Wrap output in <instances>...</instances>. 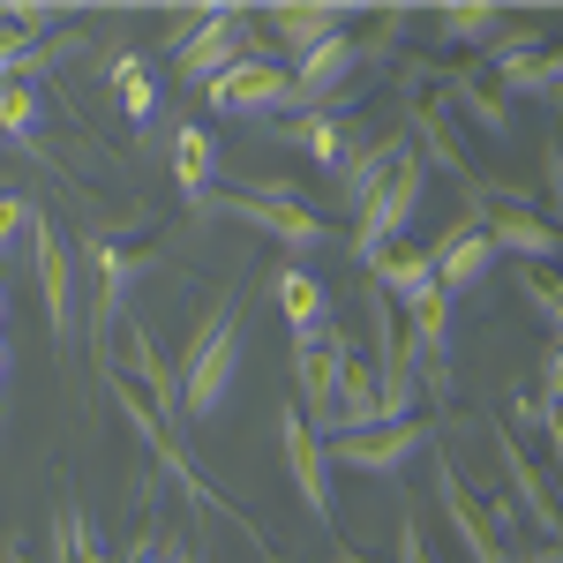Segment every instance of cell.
I'll return each mask as SVG.
<instances>
[{"mask_svg":"<svg viewBox=\"0 0 563 563\" xmlns=\"http://www.w3.org/2000/svg\"><path fill=\"white\" fill-rule=\"evenodd\" d=\"M249 368V323H241V301H211L196 316L188 346H180V421H218V406L233 398Z\"/></svg>","mask_w":563,"mask_h":563,"instance_id":"obj_1","label":"cell"},{"mask_svg":"<svg viewBox=\"0 0 563 563\" xmlns=\"http://www.w3.org/2000/svg\"><path fill=\"white\" fill-rule=\"evenodd\" d=\"M263 53L256 45V8H188L174 15V68L180 84H203L211 90L233 60Z\"/></svg>","mask_w":563,"mask_h":563,"instance_id":"obj_2","label":"cell"},{"mask_svg":"<svg viewBox=\"0 0 563 563\" xmlns=\"http://www.w3.org/2000/svg\"><path fill=\"white\" fill-rule=\"evenodd\" d=\"M421 196H429V166H421V158L406 151V158L390 166V180H384V188H376V196H368V203L353 211L361 225H353L346 256L361 263V271H368L376 256H390V249H398V233H406V225L421 218Z\"/></svg>","mask_w":563,"mask_h":563,"instance_id":"obj_3","label":"cell"},{"mask_svg":"<svg viewBox=\"0 0 563 563\" xmlns=\"http://www.w3.org/2000/svg\"><path fill=\"white\" fill-rule=\"evenodd\" d=\"M361 361V353L346 346V331L339 323H323V331H308V339H294V384H301V421L323 443H331V413H339V384H346V368Z\"/></svg>","mask_w":563,"mask_h":563,"instance_id":"obj_4","label":"cell"},{"mask_svg":"<svg viewBox=\"0 0 563 563\" xmlns=\"http://www.w3.org/2000/svg\"><path fill=\"white\" fill-rule=\"evenodd\" d=\"M278 459H286V481H294V496L308 504V519H316V526H339V466H331L323 435L301 421V406H294V398L278 406Z\"/></svg>","mask_w":563,"mask_h":563,"instance_id":"obj_5","label":"cell"},{"mask_svg":"<svg viewBox=\"0 0 563 563\" xmlns=\"http://www.w3.org/2000/svg\"><path fill=\"white\" fill-rule=\"evenodd\" d=\"M218 218L256 225L263 241H278L286 256H316V249L331 241V225L308 211L301 196H256V188H233V196H218Z\"/></svg>","mask_w":563,"mask_h":563,"instance_id":"obj_6","label":"cell"},{"mask_svg":"<svg viewBox=\"0 0 563 563\" xmlns=\"http://www.w3.org/2000/svg\"><path fill=\"white\" fill-rule=\"evenodd\" d=\"M435 443L429 421H384V429H361V435H339V443H323L331 451V466H346V474H368V481H398L421 451Z\"/></svg>","mask_w":563,"mask_h":563,"instance_id":"obj_7","label":"cell"},{"mask_svg":"<svg viewBox=\"0 0 563 563\" xmlns=\"http://www.w3.org/2000/svg\"><path fill=\"white\" fill-rule=\"evenodd\" d=\"M31 263H38V301H45V331H53V346H68L76 339V241L38 211L31 225Z\"/></svg>","mask_w":563,"mask_h":563,"instance_id":"obj_8","label":"cell"},{"mask_svg":"<svg viewBox=\"0 0 563 563\" xmlns=\"http://www.w3.org/2000/svg\"><path fill=\"white\" fill-rule=\"evenodd\" d=\"M203 98H211L218 113H233V121H271V113H286V106H294V76H286V60L249 53V60H233Z\"/></svg>","mask_w":563,"mask_h":563,"instance_id":"obj_9","label":"cell"},{"mask_svg":"<svg viewBox=\"0 0 563 563\" xmlns=\"http://www.w3.org/2000/svg\"><path fill=\"white\" fill-rule=\"evenodd\" d=\"M488 443H496V459H504V481H511V504H519V519L549 541V549H563V504L549 496V481H541V459L519 443V429L511 421H488Z\"/></svg>","mask_w":563,"mask_h":563,"instance_id":"obj_10","label":"cell"},{"mask_svg":"<svg viewBox=\"0 0 563 563\" xmlns=\"http://www.w3.org/2000/svg\"><path fill=\"white\" fill-rule=\"evenodd\" d=\"M435 263V286H443V301L459 308L466 294L488 286V271H496V241L481 233V218H459V225H443V241L429 249Z\"/></svg>","mask_w":563,"mask_h":563,"instance_id":"obj_11","label":"cell"},{"mask_svg":"<svg viewBox=\"0 0 563 563\" xmlns=\"http://www.w3.org/2000/svg\"><path fill=\"white\" fill-rule=\"evenodd\" d=\"M429 481H435V511H443V526L459 533V549H466V563H511V549L496 541V526H488V511H481L474 496H466V481H459V466H451L443 451H435Z\"/></svg>","mask_w":563,"mask_h":563,"instance_id":"obj_12","label":"cell"},{"mask_svg":"<svg viewBox=\"0 0 563 563\" xmlns=\"http://www.w3.org/2000/svg\"><path fill=\"white\" fill-rule=\"evenodd\" d=\"M286 76H294V106H301V113H323V106H339V90L361 76V38L339 31V38H323L316 53H301Z\"/></svg>","mask_w":563,"mask_h":563,"instance_id":"obj_13","label":"cell"},{"mask_svg":"<svg viewBox=\"0 0 563 563\" xmlns=\"http://www.w3.org/2000/svg\"><path fill=\"white\" fill-rule=\"evenodd\" d=\"M406 143L421 166H443L459 188H474V166H466V143H459V121L443 98H406Z\"/></svg>","mask_w":563,"mask_h":563,"instance_id":"obj_14","label":"cell"},{"mask_svg":"<svg viewBox=\"0 0 563 563\" xmlns=\"http://www.w3.org/2000/svg\"><path fill=\"white\" fill-rule=\"evenodd\" d=\"M256 23L286 45L294 60H301V53H316L323 38H339V31H346L353 8H331V0H271V8H256Z\"/></svg>","mask_w":563,"mask_h":563,"instance_id":"obj_15","label":"cell"},{"mask_svg":"<svg viewBox=\"0 0 563 563\" xmlns=\"http://www.w3.org/2000/svg\"><path fill=\"white\" fill-rule=\"evenodd\" d=\"M443 106H451V113H466V121H474L481 135H496V143L519 129V113H511L504 84H496V76H481V68H443Z\"/></svg>","mask_w":563,"mask_h":563,"instance_id":"obj_16","label":"cell"},{"mask_svg":"<svg viewBox=\"0 0 563 563\" xmlns=\"http://www.w3.org/2000/svg\"><path fill=\"white\" fill-rule=\"evenodd\" d=\"M368 278L384 286V301L398 308V316H421V308L443 301V286H435V263L429 249H390V256L368 263Z\"/></svg>","mask_w":563,"mask_h":563,"instance_id":"obj_17","label":"cell"},{"mask_svg":"<svg viewBox=\"0 0 563 563\" xmlns=\"http://www.w3.org/2000/svg\"><path fill=\"white\" fill-rule=\"evenodd\" d=\"M406 151H413V143H406V129L376 135V143H353L346 166H339V203H346V211H361V203H368V196L390 180V166H398Z\"/></svg>","mask_w":563,"mask_h":563,"instance_id":"obj_18","label":"cell"},{"mask_svg":"<svg viewBox=\"0 0 563 563\" xmlns=\"http://www.w3.org/2000/svg\"><path fill=\"white\" fill-rule=\"evenodd\" d=\"M278 143H294V151H308L323 174L339 180V166H346V151L361 143V135L346 129V113L339 106H323V113H294V121H278Z\"/></svg>","mask_w":563,"mask_h":563,"instance_id":"obj_19","label":"cell"},{"mask_svg":"<svg viewBox=\"0 0 563 563\" xmlns=\"http://www.w3.org/2000/svg\"><path fill=\"white\" fill-rule=\"evenodd\" d=\"M271 301H278V316H286L294 339H308V331L331 323V294H323V278H308L301 263H286V271L271 278Z\"/></svg>","mask_w":563,"mask_h":563,"instance_id":"obj_20","label":"cell"},{"mask_svg":"<svg viewBox=\"0 0 563 563\" xmlns=\"http://www.w3.org/2000/svg\"><path fill=\"white\" fill-rule=\"evenodd\" d=\"M174 180H180L188 203H211V180H218L211 129H196V121H180V129H174Z\"/></svg>","mask_w":563,"mask_h":563,"instance_id":"obj_21","label":"cell"},{"mask_svg":"<svg viewBox=\"0 0 563 563\" xmlns=\"http://www.w3.org/2000/svg\"><path fill=\"white\" fill-rule=\"evenodd\" d=\"M496 84H504V98H541V106H556V113H563V45H541L533 60L504 68Z\"/></svg>","mask_w":563,"mask_h":563,"instance_id":"obj_22","label":"cell"},{"mask_svg":"<svg viewBox=\"0 0 563 563\" xmlns=\"http://www.w3.org/2000/svg\"><path fill=\"white\" fill-rule=\"evenodd\" d=\"M504 23H511V8H496V0H481V8H435V31L451 45H481V53L496 45Z\"/></svg>","mask_w":563,"mask_h":563,"instance_id":"obj_23","label":"cell"},{"mask_svg":"<svg viewBox=\"0 0 563 563\" xmlns=\"http://www.w3.org/2000/svg\"><path fill=\"white\" fill-rule=\"evenodd\" d=\"M519 286H526V308H533V316L549 323V346H563V278H556V271H541V263H533V271H526Z\"/></svg>","mask_w":563,"mask_h":563,"instance_id":"obj_24","label":"cell"},{"mask_svg":"<svg viewBox=\"0 0 563 563\" xmlns=\"http://www.w3.org/2000/svg\"><path fill=\"white\" fill-rule=\"evenodd\" d=\"M113 84H121V113H129V121H151V113H158V84L143 76V60H135V53L113 60Z\"/></svg>","mask_w":563,"mask_h":563,"instance_id":"obj_25","label":"cell"},{"mask_svg":"<svg viewBox=\"0 0 563 563\" xmlns=\"http://www.w3.org/2000/svg\"><path fill=\"white\" fill-rule=\"evenodd\" d=\"M0 135H8V143H31V135H38V90L31 84L0 90Z\"/></svg>","mask_w":563,"mask_h":563,"instance_id":"obj_26","label":"cell"},{"mask_svg":"<svg viewBox=\"0 0 563 563\" xmlns=\"http://www.w3.org/2000/svg\"><path fill=\"white\" fill-rule=\"evenodd\" d=\"M31 225H38V203L15 196V188H0V256H8L15 241H31Z\"/></svg>","mask_w":563,"mask_h":563,"instance_id":"obj_27","label":"cell"},{"mask_svg":"<svg viewBox=\"0 0 563 563\" xmlns=\"http://www.w3.org/2000/svg\"><path fill=\"white\" fill-rule=\"evenodd\" d=\"M541 188H549V225L563 233V135H541Z\"/></svg>","mask_w":563,"mask_h":563,"instance_id":"obj_28","label":"cell"},{"mask_svg":"<svg viewBox=\"0 0 563 563\" xmlns=\"http://www.w3.org/2000/svg\"><path fill=\"white\" fill-rule=\"evenodd\" d=\"M398 563H435V549H429V519H421V504H406V519H398Z\"/></svg>","mask_w":563,"mask_h":563,"instance_id":"obj_29","label":"cell"},{"mask_svg":"<svg viewBox=\"0 0 563 563\" xmlns=\"http://www.w3.org/2000/svg\"><path fill=\"white\" fill-rule=\"evenodd\" d=\"M23 68H31V38L0 23V90H8V84H23Z\"/></svg>","mask_w":563,"mask_h":563,"instance_id":"obj_30","label":"cell"},{"mask_svg":"<svg viewBox=\"0 0 563 563\" xmlns=\"http://www.w3.org/2000/svg\"><path fill=\"white\" fill-rule=\"evenodd\" d=\"M541 406H563V346H541Z\"/></svg>","mask_w":563,"mask_h":563,"instance_id":"obj_31","label":"cell"},{"mask_svg":"<svg viewBox=\"0 0 563 563\" xmlns=\"http://www.w3.org/2000/svg\"><path fill=\"white\" fill-rule=\"evenodd\" d=\"M541 406V398H533ZM541 435H549V459H556V474H563V406H541Z\"/></svg>","mask_w":563,"mask_h":563,"instance_id":"obj_32","label":"cell"},{"mask_svg":"<svg viewBox=\"0 0 563 563\" xmlns=\"http://www.w3.org/2000/svg\"><path fill=\"white\" fill-rule=\"evenodd\" d=\"M0 563H31V556H23V541H0Z\"/></svg>","mask_w":563,"mask_h":563,"instance_id":"obj_33","label":"cell"},{"mask_svg":"<svg viewBox=\"0 0 563 563\" xmlns=\"http://www.w3.org/2000/svg\"><path fill=\"white\" fill-rule=\"evenodd\" d=\"M0 384H8V339H0Z\"/></svg>","mask_w":563,"mask_h":563,"instance_id":"obj_34","label":"cell"},{"mask_svg":"<svg viewBox=\"0 0 563 563\" xmlns=\"http://www.w3.org/2000/svg\"><path fill=\"white\" fill-rule=\"evenodd\" d=\"M0 339H8V294H0Z\"/></svg>","mask_w":563,"mask_h":563,"instance_id":"obj_35","label":"cell"},{"mask_svg":"<svg viewBox=\"0 0 563 563\" xmlns=\"http://www.w3.org/2000/svg\"><path fill=\"white\" fill-rule=\"evenodd\" d=\"M339 563H361V556H339Z\"/></svg>","mask_w":563,"mask_h":563,"instance_id":"obj_36","label":"cell"}]
</instances>
